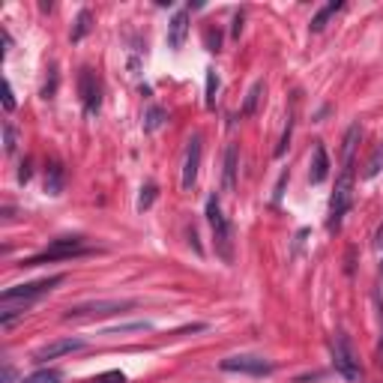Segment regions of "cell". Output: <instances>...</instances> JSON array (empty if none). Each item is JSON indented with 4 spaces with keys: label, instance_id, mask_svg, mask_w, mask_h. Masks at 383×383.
<instances>
[{
    "label": "cell",
    "instance_id": "cell-27",
    "mask_svg": "<svg viewBox=\"0 0 383 383\" xmlns=\"http://www.w3.org/2000/svg\"><path fill=\"white\" fill-rule=\"evenodd\" d=\"M159 117H162V111H159V108H150V114H147V129H156V126L162 123Z\"/></svg>",
    "mask_w": 383,
    "mask_h": 383
},
{
    "label": "cell",
    "instance_id": "cell-15",
    "mask_svg": "<svg viewBox=\"0 0 383 383\" xmlns=\"http://www.w3.org/2000/svg\"><path fill=\"white\" fill-rule=\"evenodd\" d=\"M45 192H48V195H60V192H63V168H60V165H51V168H48Z\"/></svg>",
    "mask_w": 383,
    "mask_h": 383
},
{
    "label": "cell",
    "instance_id": "cell-26",
    "mask_svg": "<svg viewBox=\"0 0 383 383\" xmlns=\"http://www.w3.org/2000/svg\"><path fill=\"white\" fill-rule=\"evenodd\" d=\"M4 138H6V150L12 153V150H16V132H12L9 123H4Z\"/></svg>",
    "mask_w": 383,
    "mask_h": 383
},
{
    "label": "cell",
    "instance_id": "cell-21",
    "mask_svg": "<svg viewBox=\"0 0 383 383\" xmlns=\"http://www.w3.org/2000/svg\"><path fill=\"white\" fill-rule=\"evenodd\" d=\"M216 90H219V78H216V72L210 69L207 72V105H216Z\"/></svg>",
    "mask_w": 383,
    "mask_h": 383
},
{
    "label": "cell",
    "instance_id": "cell-18",
    "mask_svg": "<svg viewBox=\"0 0 383 383\" xmlns=\"http://www.w3.org/2000/svg\"><path fill=\"white\" fill-rule=\"evenodd\" d=\"M261 93H264V81H254V84H252V90H249V96H246V108H242V114H254Z\"/></svg>",
    "mask_w": 383,
    "mask_h": 383
},
{
    "label": "cell",
    "instance_id": "cell-28",
    "mask_svg": "<svg viewBox=\"0 0 383 383\" xmlns=\"http://www.w3.org/2000/svg\"><path fill=\"white\" fill-rule=\"evenodd\" d=\"M380 326H383V302H380ZM377 363L383 365V333H380V348H377Z\"/></svg>",
    "mask_w": 383,
    "mask_h": 383
},
{
    "label": "cell",
    "instance_id": "cell-16",
    "mask_svg": "<svg viewBox=\"0 0 383 383\" xmlns=\"http://www.w3.org/2000/svg\"><path fill=\"white\" fill-rule=\"evenodd\" d=\"M63 375L54 372V368H40V372H33L30 377H24L21 383H60Z\"/></svg>",
    "mask_w": 383,
    "mask_h": 383
},
{
    "label": "cell",
    "instance_id": "cell-11",
    "mask_svg": "<svg viewBox=\"0 0 383 383\" xmlns=\"http://www.w3.org/2000/svg\"><path fill=\"white\" fill-rule=\"evenodd\" d=\"M186 33H189V9H177L171 24H168V45L171 48H183Z\"/></svg>",
    "mask_w": 383,
    "mask_h": 383
},
{
    "label": "cell",
    "instance_id": "cell-30",
    "mask_svg": "<svg viewBox=\"0 0 383 383\" xmlns=\"http://www.w3.org/2000/svg\"><path fill=\"white\" fill-rule=\"evenodd\" d=\"M375 246H377V252H383V225L377 228V237H375Z\"/></svg>",
    "mask_w": 383,
    "mask_h": 383
},
{
    "label": "cell",
    "instance_id": "cell-9",
    "mask_svg": "<svg viewBox=\"0 0 383 383\" xmlns=\"http://www.w3.org/2000/svg\"><path fill=\"white\" fill-rule=\"evenodd\" d=\"M201 153H204V138L192 135L189 147H186V159H183V189L189 192L198 180V168H201Z\"/></svg>",
    "mask_w": 383,
    "mask_h": 383
},
{
    "label": "cell",
    "instance_id": "cell-19",
    "mask_svg": "<svg viewBox=\"0 0 383 383\" xmlns=\"http://www.w3.org/2000/svg\"><path fill=\"white\" fill-rule=\"evenodd\" d=\"M153 201H156V183H147L141 189V198H138V210H150Z\"/></svg>",
    "mask_w": 383,
    "mask_h": 383
},
{
    "label": "cell",
    "instance_id": "cell-14",
    "mask_svg": "<svg viewBox=\"0 0 383 383\" xmlns=\"http://www.w3.org/2000/svg\"><path fill=\"white\" fill-rule=\"evenodd\" d=\"M341 0H333V4H326L321 12H317V16L312 18V24H309V28H312V33H321L324 28H326V24H329V18H333L336 16V12H341Z\"/></svg>",
    "mask_w": 383,
    "mask_h": 383
},
{
    "label": "cell",
    "instance_id": "cell-20",
    "mask_svg": "<svg viewBox=\"0 0 383 383\" xmlns=\"http://www.w3.org/2000/svg\"><path fill=\"white\" fill-rule=\"evenodd\" d=\"M290 132H293V114L288 117V126H285V132H282V141H278V147H276V156H285V150L290 147Z\"/></svg>",
    "mask_w": 383,
    "mask_h": 383
},
{
    "label": "cell",
    "instance_id": "cell-10",
    "mask_svg": "<svg viewBox=\"0 0 383 383\" xmlns=\"http://www.w3.org/2000/svg\"><path fill=\"white\" fill-rule=\"evenodd\" d=\"M81 348H84L81 338H57V341H51V344H45V348L36 350L33 360L36 363H48V360H57V356H63V353H75Z\"/></svg>",
    "mask_w": 383,
    "mask_h": 383
},
{
    "label": "cell",
    "instance_id": "cell-22",
    "mask_svg": "<svg viewBox=\"0 0 383 383\" xmlns=\"http://www.w3.org/2000/svg\"><path fill=\"white\" fill-rule=\"evenodd\" d=\"M380 162H383V144L375 150V156H372V162H368V168H365V177H375L380 171Z\"/></svg>",
    "mask_w": 383,
    "mask_h": 383
},
{
    "label": "cell",
    "instance_id": "cell-5",
    "mask_svg": "<svg viewBox=\"0 0 383 383\" xmlns=\"http://www.w3.org/2000/svg\"><path fill=\"white\" fill-rule=\"evenodd\" d=\"M222 372H234V375H252V377H264V375H273V363L264 360V356H254V353H237V356H225L219 363Z\"/></svg>",
    "mask_w": 383,
    "mask_h": 383
},
{
    "label": "cell",
    "instance_id": "cell-24",
    "mask_svg": "<svg viewBox=\"0 0 383 383\" xmlns=\"http://www.w3.org/2000/svg\"><path fill=\"white\" fill-rule=\"evenodd\" d=\"M93 383H126V375L123 372H108V375L93 377Z\"/></svg>",
    "mask_w": 383,
    "mask_h": 383
},
{
    "label": "cell",
    "instance_id": "cell-12",
    "mask_svg": "<svg viewBox=\"0 0 383 383\" xmlns=\"http://www.w3.org/2000/svg\"><path fill=\"white\" fill-rule=\"evenodd\" d=\"M329 177V156H326V147L317 141L314 153H312V168H309V180L312 183H324Z\"/></svg>",
    "mask_w": 383,
    "mask_h": 383
},
{
    "label": "cell",
    "instance_id": "cell-31",
    "mask_svg": "<svg viewBox=\"0 0 383 383\" xmlns=\"http://www.w3.org/2000/svg\"><path fill=\"white\" fill-rule=\"evenodd\" d=\"M4 383H12V365H4Z\"/></svg>",
    "mask_w": 383,
    "mask_h": 383
},
{
    "label": "cell",
    "instance_id": "cell-25",
    "mask_svg": "<svg viewBox=\"0 0 383 383\" xmlns=\"http://www.w3.org/2000/svg\"><path fill=\"white\" fill-rule=\"evenodd\" d=\"M4 108L6 111L16 108V96H12V84L9 81H4Z\"/></svg>",
    "mask_w": 383,
    "mask_h": 383
},
{
    "label": "cell",
    "instance_id": "cell-3",
    "mask_svg": "<svg viewBox=\"0 0 383 383\" xmlns=\"http://www.w3.org/2000/svg\"><path fill=\"white\" fill-rule=\"evenodd\" d=\"M353 165H344V171L336 183V192H333V201H329V231H336L341 225L344 213L350 210V201H353Z\"/></svg>",
    "mask_w": 383,
    "mask_h": 383
},
{
    "label": "cell",
    "instance_id": "cell-8",
    "mask_svg": "<svg viewBox=\"0 0 383 383\" xmlns=\"http://www.w3.org/2000/svg\"><path fill=\"white\" fill-rule=\"evenodd\" d=\"M78 93H81V102H84V111L87 114H96L99 105H102V87H99V78L93 69H81L78 75Z\"/></svg>",
    "mask_w": 383,
    "mask_h": 383
},
{
    "label": "cell",
    "instance_id": "cell-6",
    "mask_svg": "<svg viewBox=\"0 0 383 383\" xmlns=\"http://www.w3.org/2000/svg\"><path fill=\"white\" fill-rule=\"evenodd\" d=\"M63 282V276H51V278H40V282H30V285H12L4 290V302H21V305H30L33 300H40L42 293L54 290Z\"/></svg>",
    "mask_w": 383,
    "mask_h": 383
},
{
    "label": "cell",
    "instance_id": "cell-1",
    "mask_svg": "<svg viewBox=\"0 0 383 383\" xmlns=\"http://www.w3.org/2000/svg\"><path fill=\"white\" fill-rule=\"evenodd\" d=\"M90 252V246L81 240V237H60L54 240L51 246H45L42 252H36L33 258L21 261V266H40V264H51V261H72V258H81V254Z\"/></svg>",
    "mask_w": 383,
    "mask_h": 383
},
{
    "label": "cell",
    "instance_id": "cell-23",
    "mask_svg": "<svg viewBox=\"0 0 383 383\" xmlns=\"http://www.w3.org/2000/svg\"><path fill=\"white\" fill-rule=\"evenodd\" d=\"M87 21H90V12H81V16H78V28L72 30V40H81V36L87 33V28H90Z\"/></svg>",
    "mask_w": 383,
    "mask_h": 383
},
{
    "label": "cell",
    "instance_id": "cell-4",
    "mask_svg": "<svg viewBox=\"0 0 383 383\" xmlns=\"http://www.w3.org/2000/svg\"><path fill=\"white\" fill-rule=\"evenodd\" d=\"M333 365H336V372L344 380H350V383H356V380L363 377L360 360H356V353L350 348V338L344 336V333H336V338H333Z\"/></svg>",
    "mask_w": 383,
    "mask_h": 383
},
{
    "label": "cell",
    "instance_id": "cell-29",
    "mask_svg": "<svg viewBox=\"0 0 383 383\" xmlns=\"http://www.w3.org/2000/svg\"><path fill=\"white\" fill-rule=\"evenodd\" d=\"M18 180H21V183H28V180H30V165H28V162L21 165V171H18Z\"/></svg>",
    "mask_w": 383,
    "mask_h": 383
},
{
    "label": "cell",
    "instance_id": "cell-32",
    "mask_svg": "<svg viewBox=\"0 0 383 383\" xmlns=\"http://www.w3.org/2000/svg\"><path fill=\"white\" fill-rule=\"evenodd\" d=\"M380 270H383V266H380Z\"/></svg>",
    "mask_w": 383,
    "mask_h": 383
},
{
    "label": "cell",
    "instance_id": "cell-2",
    "mask_svg": "<svg viewBox=\"0 0 383 383\" xmlns=\"http://www.w3.org/2000/svg\"><path fill=\"white\" fill-rule=\"evenodd\" d=\"M207 222H210L213 237H216V252L222 254L225 264H231L234 261V234H231V222L225 219V213L219 207V198L207 201Z\"/></svg>",
    "mask_w": 383,
    "mask_h": 383
},
{
    "label": "cell",
    "instance_id": "cell-13",
    "mask_svg": "<svg viewBox=\"0 0 383 383\" xmlns=\"http://www.w3.org/2000/svg\"><path fill=\"white\" fill-rule=\"evenodd\" d=\"M237 159H240L237 144H228V150H225V192L237 189Z\"/></svg>",
    "mask_w": 383,
    "mask_h": 383
},
{
    "label": "cell",
    "instance_id": "cell-7",
    "mask_svg": "<svg viewBox=\"0 0 383 383\" xmlns=\"http://www.w3.org/2000/svg\"><path fill=\"white\" fill-rule=\"evenodd\" d=\"M135 309L132 300H99V302H81L72 305L66 312V317H105V314H123Z\"/></svg>",
    "mask_w": 383,
    "mask_h": 383
},
{
    "label": "cell",
    "instance_id": "cell-17",
    "mask_svg": "<svg viewBox=\"0 0 383 383\" xmlns=\"http://www.w3.org/2000/svg\"><path fill=\"white\" fill-rule=\"evenodd\" d=\"M356 138H360V126H350V129H348V135H344V165H353Z\"/></svg>",
    "mask_w": 383,
    "mask_h": 383
}]
</instances>
